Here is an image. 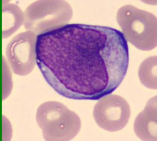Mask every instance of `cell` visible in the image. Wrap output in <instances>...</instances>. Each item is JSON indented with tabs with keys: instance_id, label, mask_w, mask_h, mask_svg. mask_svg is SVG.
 Wrapping results in <instances>:
<instances>
[{
	"instance_id": "obj_8",
	"label": "cell",
	"mask_w": 157,
	"mask_h": 141,
	"mask_svg": "<svg viewBox=\"0 0 157 141\" xmlns=\"http://www.w3.org/2000/svg\"><path fill=\"white\" fill-rule=\"evenodd\" d=\"M138 75L143 85L147 88L156 90V56L151 57L143 61L140 66Z\"/></svg>"
},
{
	"instance_id": "obj_1",
	"label": "cell",
	"mask_w": 157,
	"mask_h": 141,
	"mask_svg": "<svg viewBox=\"0 0 157 141\" xmlns=\"http://www.w3.org/2000/svg\"><path fill=\"white\" fill-rule=\"evenodd\" d=\"M36 63L45 80L68 99L98 100L119 86L129 62L127 41L104 26L65 24L40 33Z\"/></svg>"
},
{
	"instance_id": "obj_5",
	"label": "cell",
	"mask_w": 157,
	"mask_h": 141,
	"mask_svg": "<svg viewBox=\"0 0 157 141\" xmlns=\"http://www.w3.org/2000/svg\"><path fill=\"white\" fill-rule=\"evenodd\" d=\"M36 38L31 31L19 33L9 44L6 56L13 72L21 76L29 74L36 63Z\"/></svg>"
},
{
	"instance_id": "obj_2",
	"label": "cell",
	"mask_w": 157,
	"mask_h": 141,
	"mask_svg": "<svg viewBox=\"0 0 157 141\" xmlns=\"http://www.w3.org/2000/svg\"><path fill=\"white\" fill-rule=\"evenodd\" d=\"M36 121L46 141H69L78 134L81 121L74 112L61 103L48 101L38 108Z\"/></svg>"
},
{
	"instance_id": "obj_7",
	"label": "cell",
	"mask_w": 157,
	"mask_h": 141,
	"mask_svg": "<svg viewBox=\"0 0 157 141\" xmlns=\"http://www.w3.org/2000/svg\"><path fill=\"white\" fill-rule=\"evenodd\" d=\"M24 22V14L18 6L6 4L2 7V37L6 38L15 33Z\"/></svg>"
},
{
	"instance_id": "obj_3",
	"label": "cell",
	"mask_w": 157,
	"mask_h": 141,
	"mask_svg": "<svg viewBox=\"0 0 157 141\" xmlns=\"http://www.w3.org/2000/svg\"><path fill=\"white\" fill-rule=\"evenodd\" d=\"M118 15V21L126 41L144 51L156 47L157 20L155 15L131 5L121 8Z\"/></svg>"
},
{
	"instance_id": "obj_6",
	"label": "cell",
	"mask_w": 157,
	"mask_h": 141,
	"mask_svg": "<svg viewBox=\"0 0 157 141\" xmlns=\"http://www.w3.org/2000/svg\"><path fill=\"white\" fill-rule=\"evenodd\" d=\"M134 130L142 140L157 141V96L149 100L144 110L137 116Z\"/></svg>"
},
{
	"instance_id": "obj_4",
	"label": "cell",
	"mask_w": 157,
	"mask_h": 141,
	"mask_svg": "<svg viewBox=\"0 0 157 141\" xmlns=\"http://www.w3.org/2000/svg\"><path fill=\"white\" fill-rule=\"evenodd\" d=\"M130 115V106L126 100L111 93L99 99L93 112L94 120L98 126L109 132L124 128Z\"/></svg>"
}]
</instances>
